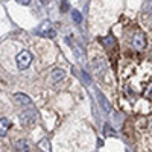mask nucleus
I'll return each mask as SVG.
<instances>
[{"label": "nucleus", "instance_id": "obj_1", "mask_svg": "<svg viewBox=\"0 0 152 152\" xmlns=\"http://www.w3.org/2000/svg\"><path fill=\"white\" fill-rule=\"evenodd\" d=\"M122 75L123 78V88L126 96L138 97L143 94H151L152 93V66H138L129 72V69H125Z\"/></svg>", "mask_w": 152, "mask_h": 152}, {"label": "nucleus", "instance_id": "obj_2", "mask_svg": "<svg viewBox=\"0 0 152 152\" xmlns=\"http://www.w3.org/2000/svg\"><path fill=\"white\" fill-rule=\"evenodd\" d=\"M32 62V55L29 50H21V52L17 55V67L20 70H26Z\"/></svg>", "mask_w": 152, "mask_h": 152}, {"label": "nucleus", "instance_id": "obj_3", "mask_svg": "<svg viewBox=\"0 0 152 152\" xmlns=\"http://www.w3.org/2000/svg\"><path fill=\"white\" fill-rule=\"evenodd\" d=\"M93 66H94V70H96V75L99 76L100 79H107V76H108V69H107V62H105V59H102V58H96V59H93Z\"/></svg>", "mask_w": 152, "mask_h": 152}, {"label": "nucleus", "instance_id": "obj_4", "mask_svg": "<svg viewBox=\"0 0 152 152\" xmlns=\"http://www.w3.org/2000/svg\"><path fill=\"white\" fill-rule=\"evenodd\" d=\"M37 122V113L29 110V111H24L20 114V123L24 126H32Z\"/></svg>", "mask_w": 152, "mask_h": 152}, {"label": "nucleus", "instance_id": "obj_5", "mask_svg": "<svg viewBox=\"0 0 152 152\" xmlns=\"http://www.w3.org/2000/svg\"><path fill=\"white\" fill-rule=\"evenodd\" d=\"M132 46L135 50H143L146 47V37L142 32H135L132 37Z\"/></svg>", "mask_w": 152, "mask_h": 152}, {"label": "nucleus", "instance_id": "obj_6", "mask_svg": "<svg viewBox=\"0 0 152 152\" xmlns=\"http://www.w3.org/2000/svg\"><path fill=\"white\" fill-rule=\"evenodd\" d=\"M14 148H15V152H31L32 151L29 142H26V140H17Z\"/></svg>", "mask_w": 152, "mask_h": 152}, {"label": "nucleus", "instance_id": "obj_7", "mask_svg": "<svg viewBox=\"0 0 152 152\" xmlns=\"http://www.w3.org/2000/svg\"><path fill=\"white\" fill-rule=\"evenodd\" d=\"M14 97H15V100L18 104H21V105H31V97L29 96H26V94H23V93H15L14 94Z\"/></svg>", "mask_w": 152, "mask_h": 152}, {"label": "nucleus", "instance_id": "obj_8", "mask_svg": "<svg viewBox=\"0 0 152 152\" xmlns=\"http://www.w3.org/2000/svg\"><path fill=\"white\" fill-rule=\"evenodd\" d=\"M64 78H66V72L62 70V69H55V70L52 72V79H53L55 82H61Z\"/></svg>", "mask_w": 152, "mask_h": 152}, {"label": "nucleus", "instance_id": "obj_9", "mask_svg": "<svg viewBox=\"0 0 152 152\" xmlns=\"http://www.w3.org/2000/svg\"><path fill=\"white\" fill-rule=\"evenodd\" d=\"M9 131V120L8 119H0V137H5Z\"/></svg>", "mask_w": 152, "mask_h": 152}, {"label": "nucleus", "instance_id": "obj_10", "mask_svg": "<svg viewBox=\"0 0 152 152\" xmlns=\"http://www.w3.org/2000/svg\"><path fill=\"white\" fill-rule=\"evenodd\" d=\"M102 41L104 44H105V47H114L116 46V41H114V38H113V35H107L105 38H102Z\"/></svg>", "mask_w": 152, "mask_h": 152}, {"label": "nucleus", "instance_id": "obj_11", "mask_svg": "<svg viewBox=\"0 0 152 152\" xmlns=\"http://www.w3.org/2000/svg\"><path fill=\"white\" fill-rule=\"evenodd\" d=\"M72 18H73L75 23H81L82 21V14L78 9H72Z\"/></svg>", "mask_w": 152, "mask_h": 152}, {"label": "nucleus", "instance_id": "obj_12", "mask_svg": "<svg viewBox=\"0 0 152 152\" xmlns=\"http://www.w3.org/2000/svg\"><path fill=\"white\" fill-rule=\"evenodd\" d=\"M97 97H99V102H100V105H102V108H104L105 111H110V105H108V102L105 100L104 94H102V93H99V94H97Z\"/></svg>", "mask_w": 152, "mask_h": 152}, {"label": "nucleus", "instance_id": "obj_13", "mask_svg": "<svg viewBox=\"0 0 152 152\" xmlns=\"http://www.w3.org/2000/svg\"><path fill=\"white\" fill-rule=\"evenodd\" d=\"M81 76L84 78V82H85L87 85H88V84H91V78L87 75V72H85V70H82V72H81Z\"/></svg>", "mask_w": 152, "mask_h": 152}, {"label": "nucleus", "instance_id": "obj_14", "mask_svg": "<svg viewBox=\"0 0 152 152\" xmlns=\"http://www.w3.org/2000/svg\"><path fill=\"white\" fill-rule=\"evenodd\" d=\"M17 2H18L20 5H29V3H31V0H17Z\"/></svg>", "mask_w": 152, "mask_h": 152}]
</instances>
